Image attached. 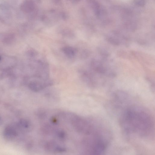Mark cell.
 <instances>
[{
	"label": "cell",
	"mask_w": 155,
	"mask_h": 155,
	"mask_svg": "<svg viewBox=\"0 0 155 155\" xmlns=\"http://www.w3.org/2000/svg\"><path fill=\"white\" fill-rule=\"evenodd\" d=\"M44 148L46 150L51 152L61 153L66 150L64 145L54 141L47 142L45 145Z\"/></svg>",
	"instance_id": "cell-5"
},
{
	"label": "cell",
	"mask_w": 155,
	"mask_h": 155,
	"mask_svg": "<svg viewBox=\"0 0 155 155\" xmlns=\"http://www.w3.org/2000/svg\"><path fill=\"white\" fill-rule=\"evenodd\" d=\"M63 50L65 54L69 57H72L75 55V50L72 48L70 47L64 48Z\"/></svg>",
	"instance_id": "cell-11"
},
{
	"label": "cell",
	"mask_w": 155,
	"mask_h": 155,
	"mask_svg": "<svg viewBox=\"0 0 155 155\" xmlns=\"http://www.w3.org/2000/svg\"><path fill=\"white\" fill-rule=\"evenodd\" d=\"M19 131L23 133H27L32 130L33 126L31 122L27 119H20L16 124Z\"/></svg>",
	"instance_id": "cell-6"
},
{
	"label": "cell",
	"mask_w": 155,
	"mask_h": 155,
	"mask_svg": "<svg viewBox=\"0 0 155 155\" xmlns=\"http://www.w3.org/2000/svg\"><path fill=\"white\" fill-rule=\"evenodd\" d=\"M3 120L1 117H0V126H1L3 124Z\"/></svg>",
	"instance_id": "cell-13"
},
{
	"label": "cell",
	"mask_w": 155,
	"mask_h": 155,
	"mask_svg": "<svg viewBox=\"0 0 155 155\" xmlns=\"http://www.w3.org/2000/svg\"><path fill=\"white\" fill-rule=\"evenodd\" d=\"M120 122L124 130L128 134L144 137L149 135L153 130L151 116L147 112L139 108L127 109L121 116Z\"/></svg>",
	"instance_id": "cell-1"
},
{
	"label": "cell",
	"mask_w": 155,
	"mask_h": 155,
	"mask_svg": "<svg viewBox=\"0 0 155 155\" xmlns=\"http://www.w3.org/2000/svg\"><path fill=\"white\" fill-rule=\"evenodd\" d=\"M93 65L95 70L98 73L103 74L106 72V69L101 62L95 61Z\"/></svg>",
	"instance_id": "cell-9"
},
{
	"label": "cell",
	"mask_w": 155,
	"mask_h": 155,
	"mask_svg": "<svg viewBox=\"0 0 155 155\" xmlns=\"http://www.w3.org/2000/svg\"><path fill=\"white\" fill-rule=\"evenodd\" d=\"M1 39L2 42L9 44L13 42L15 36L12 34H6L1 35Z\"/></svg>",
	"instance_id": "cell-8"
},
{
	"label": "cell",
	"mask_w": 155,
	"mask_h": 155,
	"mask_svg": "<svg viewBox=\"0 0 155 155\" xmlns=\"http://www.w3.org/2000/svg\"><path fill=\"white\" fill-rule=\"evenodd\" d=\"M17 60L12 56L0 55V69L10 71L16 66Z\"/></svg>",
	"instance_id": "cell-3"
},
{
	"label": "cell",
	"mask_w": 155,
	"mask_h": 155,
	"mask_svg": "<svg viewBox=\"0 0 155 155\" xmlns=\"http://www.w3.org/2000/svg\"><path fill=\"white\" fill-rule=\"evenodd\" d=\"M107 40L110 43L113 45H118L120 43L119 40L113 37H108L107 38Z\"/></svg>",
	"instance_id": "cell-12"
},
{
	"label": "cell",
	"mask_w": 155,
	"mask_h": 155,
	"mask_svg": "<svg viewBox=\"0 0 155 155\" xmlns=\"http://www.w3.org/2000/svg\"><path fill=\"white\" fill-rule=\"evenodd\" d=\"M68 115L70 124L77 132L88 136L96 131L90 123L82 118L74 114Z\"/></svg>",
	"instance_id": "cell-2"
},
{
	"label": "cell",
	"mask_w": 155,
	"mask_h": 155,
	"mask_svg": "<svg viewBox=\"0 0 155 155\" xmlns=\"http://www.w3.org/2000/svg\"><path fill=\"white\" fill-rule=\"evenodd\" d=\"M21 8L24 11L29 12L33 9V4L31 2L27 1L22 4Z\"/></svg>",
	"instance_id": "cell-10"
},
{
	"label": "cell",
	"mask_w": 155,
	"mask_h": 155,
	"mask_svg": "<svg viewBox=\"0 0 155 155\" xmlns=\"http://www.w3.org/2000/svg\"><path fill=\"white\" fill-rule=\"evenodd\" d=\"M19 130L16 124L10 125L7 126L4 132V136L6 140L9 141L14 140L18 135Z\"/></svg>",
	"instance_id": "cell-4"
},
{
	"label": "cell",
	"mask_w": 155,
	"mask_h": 155,
	"mask_svg": "<svg viewBox=\"0 0 155 155\" xmlns=\"http://www.w3.org/2000/svg\"><path fill=\"white\" fill-rule=\"evenodd\" d=\"M28 87L33 91L38 92L43 89L45 87V86L39 83L33 81L29 84Z\"/></svg>",
	"instance_id": "cell-7"
}]
</instances>
